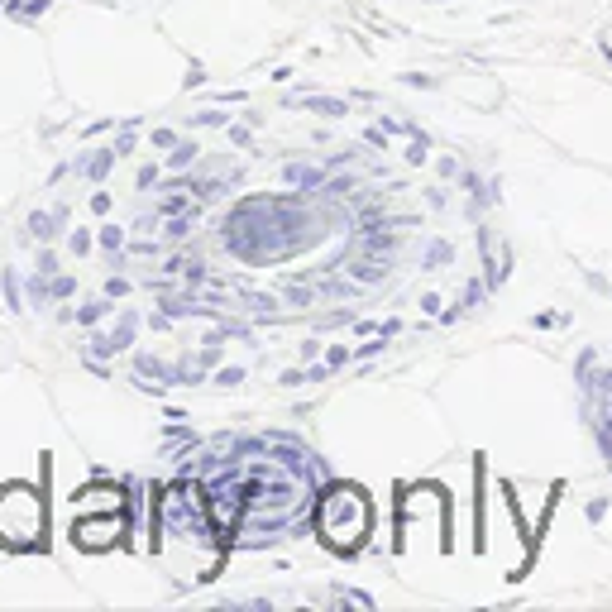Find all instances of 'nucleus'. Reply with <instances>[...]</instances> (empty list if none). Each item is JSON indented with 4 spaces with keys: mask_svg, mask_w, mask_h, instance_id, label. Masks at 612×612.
<instances>
[{
    "mask_svg": "<svg viewBox=\"0 0 612 612\" xmlns=\"http://www.w3.org/2000/svg\"><path fill=\"white\" fill-rule=\"evenodd\" d=\"M44 531H48L44 493L34 483H5L0 488V546L34 550L44 546Z\"/></svg>",
    "mask_w": 612,
    "mask_h": 612,
    "instance_id": "f257e3e1",
    "label": "nucleus"
},
{
    "mask_svg": "<svg viewBox=\"0 0 612 612\" xmlns=\"http://www.w3.org/2000/svg\"><path fill=\"white\" fill-rule=\"evenodd\" d=\"M369 503L359 488H330L321 507H316V531L326 536V546L335 550H354L369 536Z\"/></svg>",
    "mask_w": 612,
    "mask_h": 612,
    "instance_id": "f03ea898",
    "label": "nucleus"
}]
</instances>
